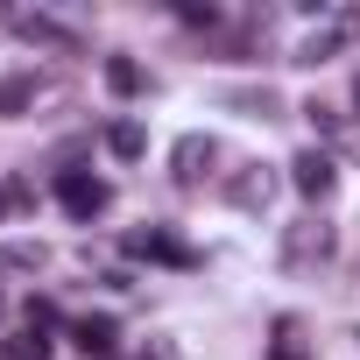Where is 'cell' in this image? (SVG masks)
<instances>
[{"label": "cell", "instance_id": "obj_4", "mask_svg": "<svg viewBox=\"0 0 360 360\" xmlns=\"http://www.w3.org/2000/svg\"><path fill=\"white\" fill-rule=\"evenodd\" d=\"M290 184H297L304 198H332V184H339V169H332V155H325V148H304V155L290 162Z\"/></svg>", "mask_w": 360, "mask_h": 360}, {"label": "cell", "instance_id": "obj_14", "mask_svg": "<svg viewBox=\"0 0 360 360\" xmlns=\"http://www.w3.org/2000/svg\"><path fill=\"white\" fill-rule=\"evenodd\" d=\"M15 212V184H0V219H8Z\"/></svg>", "mask_w": 360, "mask_h": 360}, {"label": "cell", "instance_id": "obj_7", "mask_svg": "<svg viewBox=\"0 0 360 360\" xmlns=\"http://www.w3.org/2000/svg\"><path fill=\"white\" fill-rule=\"evenodd\" d=\"M8 22H15V36H29V43H50V50H71V43H78L71 29H57L50 15H29V8H8Z\"/></svg>", "mask_w": 360, "mask_h": 360}, {"label": "cell", "instance_id": "obj_8", "mask_svg": "<svg viewBox=\"0 0 360 360\" xmlns=\"http://www.w3.org/2000/svg\"><path fill=\"white\" fill-rule=\"evenodd\" d=\"M0 353H8V360H50V325H22V332H8V339H0Z\"/></svg>", "mask_w": 360, "mask_h": 360}, {"label": "cell", "instance_id": "obj_13", "mask_svg": "<svg viewBox=\"0 0 360 360\" xmlns=\"http://www.w3.org/2000/svg\"><path fill=\"white\" fill-rule=\"evenodd\" d=\"M85 353H113V318H78V332H71Z\"/></svg>", "mask_w": 360, "mask_h": 360}, {"label": "cell", "instance_id": "obj_5", "mask_svg": "<svg viewBox=\"0 0 360 360\" xmlns=\"http://www.w3.org/2000/svg\"><path fill=\"white\" fill-rule=\"evenodd\" d=\"M169 162H176V184H198V176L219 162V141H212V134H184Z\"/></svg>", "mask_w": 360, "mask_h": 360}, {"label": "cell", "instance_id": "obj_16", "mask_svg": "<svg viewBox=\"0 0 360 360\" xmlns=\"http://www.w3.org/2000/svg\"><path fill=\"white\" fill-rule=\"evenodd\" d=\"M353 339H360V332H353Z\"/></svg>", "mask_w": 360, "mask_h": 360}, {"label": "cell", "instance_id": "obj_12", "mask_svg": "<svg viewBox=\"0 0 360 360\" xmlns=\"http://www.w3.org/2000/svg\"><path fill=\"white\" fill-rule=\"evenodd\" d=\"M106 148H113V155H120V162H134V155H141V148H148V134H141V127H134V120H113V127H106Z\"/></svg>", "mask_w": 360, "mask_h": 360}, {"label": "cell", "instance_id": "obj_11", "mask_svg": "<svg viewBox=\"0 0 360 360\" xmlns=\"http://www.w3.org/2000/svg\"><path fill=\"white\" fill-rule=\"evenodd\" d=\"M106 92L134 99V92H141V64H134V57H106Z\"/></svg>", "mask_w": 360, "mask_h": 360}, {"label": "cell", "instance_id": "obj_1", "mask_svg": "<svg viewBox=\"0 0 360 360\" xmlns=\"http://www.w3.org/2000/svg\"><path fill=\"white\" fill-rule=\"evenodd\" d=\"M325 255H332V226H325V219L283 226V269H311V262H325Z\"/></svg>", "mask_w": 360, "mask_h": 360}, {"label": "cell", "instance_id": "obj_15", "mask_svg": "<svg viewBox=\"0 0 360 360\" xmlns=\"http://www.w3.org/2000/svg\"><path fill=\"white\" fill-rule=\"evenodd\" d=\"M0 311H8V304H0Z\"/></svg>", "mask_w": 360, "mask_h": 360}, {"label": "cell", "instance_id": "obj_6", "mask_svg": "<svg viewBox=\"0 0 360 360\" xmlns=\"http://www.w3.org/2000/svg\"><path fill=\"white\" fill-rule=\"evenodd\" d=\"M226 198H233L240 212H262V205L276 198V176H269V169L255 162V169H240V176H226Z\"/></svg>", "mask_w": 360, "mask_h": 360}, {"label": "cell", "instance_id": "obj_9", "mask_svg": "<svg viewBox=\"0 0 360 360\" xmlns=\"http://www.w3.org/2000/svg\"><path fill=\"white\" fill-rule=\"evenodd\" d=\"M269 360H311V339H304V325H297V318H283V325H276Z\"/></svg>", "mask_w": 360, "mask_h": 360}, {"label": "cell", "instance_id": "obj_10", "mask_svg": "<svg viewBox=\"0 0 360 360\" xmlns=\"http://www.w3.org/2000/svg\"><path fill=\"white\" fill-rule=\"evenodd\" d=\"M36 106V78L15 71V78H0V113H29Z\"/></svg>", "mask_w": 360, "mask_h": 360}, {"label": "cell", "instance_id": "obj_3", "mask_svg": "<svg viewBox=\"0 0 360 360\" xmlns=\"http://www.w3.org/2000/svg\"><path fill=\"white\" fill-rule=\"evenodd\" d=\"M127 255H141V262H169V269H191V262H198L169 226H141V233H127Z\"/></svg>", "mask_w": 360, "mask_h": 360}, {"label": "cell", "instance_id": "obj_17", "mask_svg": "<svg viewBox=\"0 0 360 360\" xmlns=\"http://www.w3.org/2000/svg\"><path fill=\"white\" fill-rule=\"evenodd\" d=\"M353 92H360V85H353Z\"/></svg>", "mask_w": 360, "mask_h": 360}, {"label": "cell", "instance_id": "obj_2", "mask_svg": "<svg viewBox=\"0 0 360 360\" xmlns=\"http://www.w3.org/2000/svg\"><path fill=\"white\" fill-rule=\"evenodd\" d=\"M57 198H64V212H71V219H99L113 191L99 184V176H85V169H64V176H57Z\"/></svg>", "mask_w": 360, "mask_h": 360}]
</instances>
